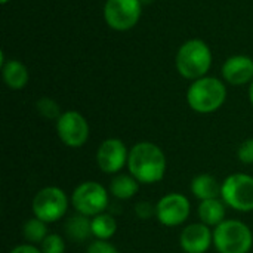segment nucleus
<instances>
[{"label": "nucleus", "instance_id": "obj_1", "mask_svg": "<svg viewBox=\"0 0 253 253\" xmlns=\"http://www.w3.org/2000/svg\"><path fill=\"white\" fill-rule=\"evenodd\" d=\"M127 168L141 184H156L166 173V156L153 142H138L129 151Z\"/></svg>", "mask_w": 253, "mask_h": 253}, {"label": "nucleus", "instance_id": "obj_2", "mask_svg": "<svg viewBox=\"0 0 253 253\" xmlns=\"http://www.w3.org/2000/svg\"><path fill=\"white\" fill-rule=\"evenodd\" d=\"M212 59L213 55L206 42L200 39H190L178 49L175 67L184 79L194 82L209 73Z\"/></svg>", "mask_w": 253, "mask_h": 253}, {"label": "nucleus", "instance_id": "obj_3", "mask_svg": "<svg viewBox=\"0 0 253 253\" xmlns=\"http://www.w3.org/2000/svg\"><path fill=\"white\" fill-rule=\"evenodd\" d=\"M227 99V87L222 80L205 76L194 80L187 90V102L191 110L200 114H211L219 110Z\"/></svg>", "mask_w": 253, "mask_h": 253}, {"label": "nucleus", "instance_id": "obj_4", "mask_svg": "<svg viewBox=\"0 0 253 253\" xmlns=\"http://www.w3.org/2000/svg\"><path fill=\"white\" fill-rule=\"evenodd\" d=\"M213 245L219 253H249L253 234L245 222L225 219L213 230Z\"/></svg>", "mask_w": 253, "mask_h": 253}, {"label": "nucleus", "instance_id": "obj_5", "mask_svg": "<svg viewBox=\"0 0 253 253\" xmlns=\"http://www.w3.org/2000/svg\"><path fill=\"white\" fill-rule=\"evenodd\" d=\"M224 203L239 212L253 211V176L246 173L230 175L221 185Z\"/></svg>", "mask_w": 253, "mask_h": 253}, {"label": "nucleus", "instance_id": "obj_6", "mask_svg": "<svg viewBox=\"0 0 253 253\" xmlns=\"http://www.w3.org/2000/svg\"><path fill=\"white\" fill-rule=\"evenodd\" d=\"M141 0H107L102 9L104 21L116 31L133 28L142 16Z\"/></svg>", "mask_w": 253, "mask_h": 253}, {"label": "nucleus", "instance_id": "obj_7", "mask_svg": "<svg viewBox=\"0 0 253 253\" xmlns=\"http://www.w3.org/2000/svg\"><path fill=\"white\" fill-rule=\"evenodd\" d=\"M68 209L67 194L58 187H46L33 199V213L46 224L61 219Z\"/></svg>", "mask_w": 253, "mask_h": 253}, {"label": "nucleus", "instance_id": "obj_8", "mask_svg": "<svg viewBox=\"0 0 253 253\" xmlns=\"http://www.w3.org/2000/svg\"><path fill=\"white\" fill-rule=\"evenodd\" d=\"M71 203L77 213H82L84 216H96L107 209L108 194L101 184L86 181L74 190Z\"/></svg>", "mask_w": 253, "mask_h": 253}, {"label": "nucleus", "instance_id": "obj_9", "mask_svg": "<svg viewBox=\"0 0 253 253\" xmlns=\"http://www.w3.org/2000/svg\"><path fill=\"white\" fill-rule=\"evenodd\" d=\"M56 132L67 147L79 148L89 138V125L79 111H65L56 120Z\"/></svg>", "mask_w": 253, "mask_h": 253}, {"label": "nucleus", "instance_id": "obj_10", "mask_svg": "<svg viewBox=\"0 0 253 253\" xmlns=\"http://www.w3.org/2000/svg\"><path fill=\"white\" fill-rule=\"evenodd\" d=\"M190 200L179 193H170L159 200L156 205V216L160 224L166 227H176L190 216Z\"/></svg>", "mask_w": 253, "mask_h": 253}, {"label": "nucleus", "instance_id": "obj_11", "mask_svg": "<svg viewBox=\"0 0 253 253\" xmlns=\"http://www.w3.org/2000/svg\"><path fill=\"white\" fill-rule=\"evenodd\" d=\"M127 159L129 151L123 141L117 138L105 139L96 151L98 166L105 173H117L127 163Z\"/></svg>", "mask_w": 253, "mask_h": 253}, {"label": "nucleus", "instance_id": "obj_12", "mask_svg": "<svg viewBox=\"0 0 253 253\" xmlns=\"http://www.w3.org/2000/svg\"><path fill=\"white\" fill-rule=\"evenodd\" d=\"M179 243L185 253H206L213 243V233L203 222L191 224L182 230Z\"/></svg>", "mask_w": 253, "mask_h": 253}, {"label": "nucleus", "instance_id": "obj_13", "mask_svg": "<svg viewBox=\"0 0 253 253\" xmlns=\"http://www.w3.org/2000/svg\"><path fill=\"white\" fill-rule=\"evenodd\" d=\"M222 77L227 83L243 86L253 82V59L248 55H233L222 64Z\"/></svg>", "mask_w": 253, "mask_h": 253}, {"label": "nucleus", "instance_id": "obj_14", "mask_svg": "<svg viewBox=\"0 0 253 253\" xmlns=\"http://www.w3.org/2000/svg\"><path fill=\"white\" fill-rule=\"evenodd\" d=\"M1 77L9 89L19 90L27 86L30 74L27 67L18 59H9L1 65Z\"/></svg>", "mask_w": 253, "mask_h": 253}, {"label": "nucleus", "instance_id": "obj_15", "mask_svg": "<svg viewBox=\"0 0 253 253\" xmlns=\"http://www.w3.org/2000/svg\"><path fill=\"white\" fill-rule=\"evenodd\" d=\"M199 218L208 227H218L221 222L225 221V203L219 199L203 200L199 205Z\"/></svg>", "mask_w": 253, "mask_h": 253}, {"label": "nucleus", "instance_id": "obj_16", "mask_svg": "<svg viewBox=\"0 0 253 253\" xmlns=\"http://www.w3.org/2000/svg\"><path fill=\"white\" fill-rule=\"evenodd\" d=\"M191 193L200 200H211V199H218L221 196V185L218 181L208 173L197 175L191 181Z\"/></svg>", "mask_w": 253, "mask_h": 253}, {"label": "nucleus", "instance_id": "obj_17", "mask_svg": "<svg viewBox=\"0 0 253 253\" xmlns=\"http://www.w3.org/2000/svg\"><path fill=\"white\" fill-rule=\"evenodd\" d=\"M65 231L68 237L73 239L74 242L87 240L92 236V219H89L82 213H77L67 221Z\"/></svg>", "mask_w": 253, "mask_h": 253}, {"label": "nucleus", "instance_id": "obj_18", "mask_svg": "<svg viewBox=\"0 0 253 253\" xmlns=\"http://www.w3.org/2000/svg\"><path fill=\"white\" fill-rule=\"evenodd\" d=\"M139 190V182L132 175H119L110 184V191L120 200L132 199Z\"/></svg>", "mask_w": 253, "mask_h": 253}, {"label": "nucleus", "instance_id": "obj_19", "mask_svg": "<svg viewBox=\"0 0 253 253\" xmlns=\"http://www.w3.org/2000/svg\"><path fill=\"white\" fill-rule=\"evenodd\" d=\"M117 231V222L111 215L99 213L92 218V236L98 240H108Z\"/></svg>", "mask_w": 253, "mask_h": 253}, {"label": "nucleus", "instance_id": "obj_20", "mask_svg": "<svg viewBox=\"0 0 253 253\" xmlns=\"http://www.w3.org/2000/svg\"><path fill=\"white\" fill-rule=\"evenodd\" d=\"M22 234L30 243H42L47 237V228L46 222L39 218L28 219L22 227Z\"/></svg>", "mask_w": 253, "mask_h": 253}, {"label": "nucleus", "instance_id": "obj_21", "mask_svg": "<svg viewBox=\"0 0 253 253\" xmlns=\"http://www.w3.org/2000/svg\"><path fill=\"white\" fill-rule=\"evenodd\" d=\"M36 108L39 111V114L44 119H49V120H58L61 117V108L58 105V102L52 98H40L37 102H36Z\"/></svg>", "mask_w": 253, "mask_h": 253}, {"label": "nucleus", "instance_id": "obj_22", "mask_svg": "<svg viewBox=\"0 0 253 253\" xmlns=\"http://www.w3.org/2000/svg\"><path fill=\"white\" fill-rule=\"evenodd\" d=\"M42 252L43 253H64L65 243L61 236L58 234H47V237L42 242Z\"/></svg>", "mask_w": 253, "mask_h": 253}, {"label": "nucleus", "instance_id": "obj_23", "mask_svg": "<svg viewBox=\"0 0 253 253\" xmlns=\"http://www.w3.org/2000/svg\"><path fill=\"white\" fill-rule=\"evenodd\" d=\"M239 160L245 165H252L253 163V138L246 139L245 142H242V145L239 147L237 151Z\"/></svg>", "mask_w": 253, "mask_h": 253}, {"label": "nucleus", "instance_id": "obj_24", "mask_svg": "<svg viewBox=\"0 0 253 253\" xmlns=\"http://www.w3.org/2000/svg\"><path fill=\"white\" fill-rule=\"evenodd\" d=\"M87 253H119V251L107 240H95L87 246Z\"/></svg>", "mask_w": 253, "mask_h": 253}, {"label": "nucleus", "instance_id": "obj_25", "mask_svg": "<svg viewBox=\"0 0 253 253\" xmlns=\"http://www.w3.org/2000/svg\"><path fill=\"white\" fill-rule=\"evenodd\" d=\"M135 213L141 219H150L156 213V208L150 202H141L135 208Z\"/></svg>", "mask_w": 253, "mask_h": 253}, {"label": "nucleus", "instance_id": "obj_26", "mask_svg": "<svg viewBox=\"0 0 253 253\" xmlns=\"http://www.w3.org/2000/svg\"><path fill=\"white\" fill-rule=\"evenodd\" d=\"M10 253H43L42 251H39L34 245H19L15 249H12Z\"/></svg>", "mask_w": 253, "mask_h": 253}, {"label": "nucleus", "instance_id": "obj_27", "mask_svg": "<svg viewBox=\"0 0 253 253\" xmlns=\"http://www.w3.org/2000/svg\"><path fill=\"white\" fill-rule=\"evenodd\" d=\"M249 99H251V104L253 105V82L251 83V86H249Z\"/></svg>", "mask_w": 253, "mask_h": 253}, {"label": "nucleus", "instance_id": "obj_28", "mask_svg": "<svg viewBox=\"0 0 253 253\" xmlns=\"http://www.w3.org/2000/svg\"><path fill=\"white\" fill-rule=\"evenodd\" d=\"M154 0H141V3L142 4H150V3H153Z\"/></svg>", "mask_w": 253, "mask_h": 253}, {"label": "nucleus", "instance_id": "obj_29", "mask_svg": "<svg viewBox=\"0 0 253 253\" xmlns=\"http://www.w3.org/2000/svg\"><path fill=\"white\" fill-rule=\"evenodd\" d=\"M0 1H1V4H7V3H9L10 0H0Z\"/></svg>", "mask_w": 253, "mask_h": 253}]
</instances>
